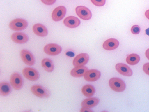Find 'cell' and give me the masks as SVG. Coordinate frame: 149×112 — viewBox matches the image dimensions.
I'll use <instances>...</instances> for the list:
<instances>
[{
    "instance_id": "cell-1",
    "label": "cell",
    "mask_w": 149,
    "mask_h": 112,
    "mask_svg": "<svg viewBox=\"0 0 149 112\" xmlns=\"http://www.w3.org/2000/svg\"><path fill=\"white\" fill-rule=\"evenodd\" d=\"M31 90L34 95L41 98H47L51 95L50 92L48 89L40 85H33L31 88Z\"/></svg>"
},
{
    "instance_id": "cell-2",
    "label": "cell",
    "mask_w": 149,
    "mask_h": 112,
    "mask_svg": "<svg viewBox=\"0 0 149 112\" xmlns=\"http://www.w3.org/2000/svg\"><path fill=\"white\" fill-rule=\"evenodd\" d=\"M110 88L115 91L118 92L123 91L126 88L125 82L121 79L117 78H113L109 81Z\"/></svg>"
},
{
    "instance_id": "cell-3",
    "label": "cell",
    "mask_w": 149,
    "mask_h": 112,
    "mask_svg": "<svg viewBox=\"0 0 149 112\" xmlns=\"http://www.w3.org/2000/svg\"><path fill=\"white\" fill-rule=\"evenodd\" d=\"M28 25V22L22 18H16L10 22L9 27L12 30L19 31L25 29Z\"/></svg>"
},
{
    "instance_id": "cell-4",
    "label": "cell",
    "mask_w": 149,
    "mask_h": 112,
    "mask_svg": "<svg viewBox=\"0 0 149 112\" xmlns=\"http://www.w3.org/2000/svg\"><path fill=\"white\" fill-rule=\"evenodd\" d=\"M10 82L12 87L16 90H19L22 87L23 80L21 75L18 73L12 74L10 77Z\"/></svg>"
},
{
    "instance_id": "cell-5",
    "label": "cell",
    "mask_w": 149,
    "mask_h": 112,
    "mask_svg": "<svg viewBox=\"0 0 149 112\" xmlns=\"http://www.w3.org/2000/svg\"><path fill=\"white\" fill-rule=\"evenodd\" d=\"M22 73L24 76L30 80H36L39 77V74L38 71L31 67H27L24 68L22 71Z\"/></svg>"
},
{
    "instance_id": "cell-6",
    "label": "cell",
    "mask_w": 149,
    "mask_h": 112,
    "mask_svg": "<svg viewBox=\"0 0 149 112\" xmlns=\"http://www.w3.org/2000/svg\"><path fill=\"white\" fill-rule=\"evenodd\" d=\"M43 50L46 54L55 56L59 54L62 51L61 47L59 45L55 43H50L46 45Z\"/></svg>"
},
{
    "instance_id": "cell-7",
    "label": "cell",
    "mask_w": 149,
    "mask_h": 112,
    "mask_svg": "<svg viewBox=\"0 0 149 112\" xmlns=\"http://www.w3.org/2000/svg\"><path fill=\"white\" fill-rule=\"evenodd\" d=\"M20 55L23 61L26 65L31 66L34 64V57L29 50L26 49L22 50L20 52Z\"/></svg>"
},
{
    "instance_id": "cell-8",
    "label": "cell",
    "mask_w": 149,
    "mask_h": 112,
    "mask_svg": "<svg viewBox=\"0 0 149 112\" xmlns=\"http://www.w3.org/2000/svg\"><path fill=\"white\" fill-rule=\"evenodd\" d=\"M77 15L81 19L88 20L92 17V13L90 10L87 7L81 6H77L75 9Z\"/></svg>"
},
{
    "instance_id": "cell-9",
    "label": "cell",
    "mask_w": 149,
    "mask_h": 112,
    "mask_svg": "<svg viewBox=\"0 0 149 112\" xmlns=\"http://www.w3.org/2000/svg\"><path fill=\"white\" fill-rule=\"evenodd\" d=\"M66 12V8L63 6H60L56 8L53 11L52 18L55 21H58L65 16Z\"/></svg>"
},
{
    "instance_id": "cell-10",
    "label": "cell",
    "mask_w": 149,
    "mask_h": 112,
    "mask_svg": "<svg viewBox=\"0 0 149 112\" xmlns=\"http://www.w3.org/2000/svg\"><path fill=\"white\" fill-rule=\"evenodd\" d=\"M89 59V55L86 53L80 54L74 59L72 63L75 67L82 66L86 64Z\"/></svg>"
},
{
    "instance_id": "cell-11",
    "label": "cell",
    "mask_w": 149,
    "mask_h": 112,
    "mask_svg": "<svg viewBox=\"0 0 149 112\" xmlns=\"http://www.w3.org/2000/svg\"><path fill=\"white\" fill-rule=\"evenodd\" d=\"M101 76L100 71L96 69L88 70L84 76L85 80L90 82L95 81L98 80Z\"/></svg>"
},
{
    "instance_id": "cell-12",
    "label": "cell",
    "mask_w": 149,
    "mask_h": 112,
    "mask_svg": "<svg viewBox=\"0 0 149 112\" xmlns=\"http://www.w3.org/2000/svg\"><path fill=\"white\" fill-rule=\"evenodd\" d=\"M115 68L119 73L123 76H130L132 74V71L131 69L125 64L118 63L115 66Z\"/></svg>"
},
{
    "instance_id": "cell-13",
    "label": "cell",
    "mask_w": 149,
    "mask_h": 112,
    "mask_svg": "<svg viewBox=\"0 0 149 112\" xmlns=\"http://www.w3.org/2000/svg\"><path fill=\"white\" fill-rule=\"evenodd\" d=\"M11 38L13 41L19 44L25 43L28 40L27 35L21 32H16L13 33Z\"/></svg>"
},
{
    "instance_id": "cell-14",
    "label": "cell",
    "mask_w": 149,
    "mask_h": 112,
    "mask_svg": "<svg viewBox=\"0 0 149 112\" xmlns=\"http://www.w3.org/2000/svg\"><path fill=\"white\" fill-rule=\"evenodd\" d=\"M64 24L70 28H74L78 27L80 24V20L77 18L70 16L65 18L63 20Z\"/></svg>"
},
{
    "instance_id": "cell-15",
    "label": "cell",
    "mask_w": 149,
    "mask_h": 112,
    "mask_svg": "<svg viewBox=\"0 0 149 112\" xmlns=\"http://www.w3.org/2000/svg\"><path fill=\"white\" fill-rule=\"evenodd\" d=\"M33 32L36 35L40 37H45L47 35L48 30L43 25L37 23L33 25L32 27Z\"/></svg>"
},
{
    "instance_id": "cell-16",
    "label": "cell",
    "mask_w": 149,
    "mask_h": 112,
    "mask_svg": "<svg viewBox=\"0 0 149 112\" xmlns=\"http://www.w3.org/2000/svg\"><path fill=\"white\" fill-rule=\"evenodd\" d=\"M119 45V42L115 38H110L105 41L103 43V47L105 50H111L117 48Z\"/></svg>"
},
{
    "instance_id": "cell-17",
    "label": "cell",
    "mask_w": 149,
    "mask_h": 112,
    "mask_svg": "<svg viewBox=\"0 0 149 112\" xmlns=\"http://www.w3.org/2000/svg\"><path fill=\"white\" fill-rule=\"evenodd\" d=\"M88 70V68L85 66H76L72 69L70 74L73 77H80L84 76Z\"/></svg>"
},
{
    "instance_id": "cell-18",
    "label": "cell",
    "mask_w": 149,
    "mask_h": 112,
    "mask_svg": "<svg viewBox=\"0 0 149 112\" xmlns=\"http://www.w3.org/2000/svg\"><path fill=\"white\" fill-rule=\"evenodd\" d=\"M99 99L95 97H91L84 100L81 103L82 107L90 108L96 106L99 102Z\"/></svg>"
},
{
    "instance_id": "cell-19",
    "label": "cell",
    "mask_w": 149,
    "mask_h": 112,
    "mask_svg": "<svg viewBox=\"0 0 149 112\" xmlns=\"http://www.w3.org/2000/svg\"><path fill=\"white\" fill-rule=\"evenodd\" d=\"M42 66L45 71L48 72H52L54 68V65L52 61L50 59L45 58L41 62Z\"/></svg>"
},
{
    "instance_id": "cell-20",
    "label": "cell",
    "mask_w": 149,
    "mask_h": 112,
    "mask_svg": "<svg viewBox=\"0 0 149 112\" xmlns=\"http://www.w3.org/2000/svg\"><path fill=\"white\" fill-rule=\"evenodd\" d=\"M11 88L9 83L6 82H2L0 83V95L5 96L10 94Z\"/></svg>"
},
{
    "instance_id": "cell-21",
    "label": "cell",
    "mask_w": 149,
    "mask_h": 112,
    "mask_svg": "<svg viewBox=\"0 0 149 112\" xmlns=\"http://www.w3.org/2000/svg\"><path fill=\"white\" fill-rule=\"evenodd\" d=\"M83 94L86 97H91L92 96L95 92L94 87L90 85H86L84 86L81 89Z\"/></svg>"
},
{
    "instance_id": "cell-22",
    "label": "cell",
    "mask_w": 149,
    "mask_h": 112,
    "mask_svg": "<svg viewBox=\"0 0 149 112\" xmlns=\"http://www.w3.org/2000/svg\"><path fill=\"white\" fill-rule=\"evenodd\" d=\"M140 60L139 56L137 54L134 53L130 54L127 56L126 61L130 65H134L137 64Z\"/></svg>"
},
{
    "instance_id": "cell-23",
    "label": "cell",
    "mask_w": 149,
    "mask_h": 112,
    "mask_svg": "<svg viewBox=\"0 0 149 112\" xmlns=\"http://www.w3.org/2000/svg\"><path fill=\"white\" fill-rule=\"evenodd\" d=\"M91 1L94 5L98 6H104L106 2V0H91Z\"/></svg>"
},
{
    "instance_id": "cell-24",
    "label": "cell",
    "mask_w": 149,
    "mask_h": 112,
    "mask_svg": "<svg viewBox=\"0 0 149 112\" xmlns=\"http://www.w3.org/2000/svg\"><path fill=\"white\" fill-rule=\"evenodd\" d=\"M140 31V28L138 25H134L131 28V31L132 33L134 34H139Z\"/></svg>"
},
{
    "instance_id": "cell-25",
    "label": "cell",
    "mask_w": 149,
    "mask_h": 112,
    "mask_svg": "<svg viewBox=\"0 0 149 112\" xmlns=\"http://www.w3.org/2000/svg\"><path fill=\"white\" fill-rule=\"evenodd\" d=\"M143 70L144 72L149 75V63H146L143 66Z\"/></svg>"
},
{
    "instance_id": "cell-26",
    "label": "cell",
    "mask_w": 149,
    "mask_h": 112,
    "mask_svg": "<svg viewBox=\"0 0 149 112\" xmlns=\"http://www.w3.org/2000/svg\"><path fill=\"white\" fill-rule=\"evenodd\" d=\"M41 1L45 5H51L53 4L55 2L56 0H41Z\"/></svg>"
},
{
    "instance_id": "cell-27",
    "label": "cell",
    "mask_w": 149,
    "mask_h": 112,
    "mask_svg": "<svg viewBox=\"0 0 149 112\" xmlns=\"http://www.w3.org/2000/svg\"><path fill=\"white\" fill-rule=\"evenodd\" d=\"M80 111L81 112H92V111H91L90 108L82 107L81 108L80 110Z\"/></svg>"
},
{
    "instance_id": "cell-28",
    "label": "cell",
    "mask_w": 149,
    "mask_h": 112,
    "mask_svg": "<svg viewBox=\"0 0 149 112\" xmlns=\"http://www.w3.org/2000/svg\"><path fill=\"white\" fill-rule=\"evenodd\" d=\"M145 15L146 17L149 19V9L147 10L145 12Z\"/></svg>"
},
{
    "instance_id": "cell-29",
    "label": "cell",
    "mask_w": 149,
    "mask_h": 112,
    "mask_svg": "<svg viewBox=\"0 0 149 112\" xmlns=\"http://www.w3.org/2000/svg\"><path fill=\"white\" fill-rule=\"evenodd\" d=\"M145 55L147 58L149 60V48L146 51Z\"/></svg>"
}]
</instances>
